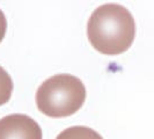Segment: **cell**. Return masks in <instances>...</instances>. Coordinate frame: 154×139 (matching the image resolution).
<instances>
[{
    "label": "cell",
    "mask_w": 154,
    "mask_h": 139,
    "mask_svg": "<svg viewBox=\"0 0 154 139\" xmlns=\"http://www.w3.org/2000/svg\"><path fill=\"white\" fill-rule=\"evenodd\" d=\"M87 36L93 48L103 54L129 50L136 37V22L128 8L118 4L97 7L88 20Z\"/></svg>",
    "instance_id": "obj_1"
},
{
    "label": "cell",
    "mask_w": 154,
    "mask_h": 139,
    "mask_svg": "<svg viewBox=\"0 0 154 139\" xmlns=\"http://www.w3.org/2000/svg\"><path fill=\"white\" fill-rule=\"evenodd\" d=\"M86 100V88L78 77L67 73L52 76L42 82L36 92L38 110L52 118L75 114Z\"/></svg>",
    "instance_id": "obj_2"
},
{
    "label": "cell",
    "mask_w": 154,
    "mask_h": 139,
    "mask_svg": "<svg viewBox=\"0 0 154 139\" xmlns=\"http://www.w3.org/2000/svg\"><path fill=\"white\" fill-rule=\"evenodd\" d=\"M42 129L31 117L12 114L0 119V139H42Z\"/></svg>",
    "instance_id": "obj_3"
},
{
    "label": "cell",
    "mask_w": 154,
    "mask_h": 139,
    "mask_svg": "<svg viewBox=\"0 0 154 139\" xmlns=\"http://www.w3.org/2000/svg\"><path fill=\"white\" fill-rule=\"evenodd\" d=\"M56 139H103L100 133L91 128L75 125L65 129L62 131Z\"/></svg>",
    "instance_id": "obj_4"
},
{
    "label": "cell",
    "mask_w": 154,
    "mask_h": 139,
    "mask_svg": "<svg viewBox=\"0 0 154 139\" xmlns=\"http://www.w3.org/2000/svg\"><path fill=\"white\" fill-rule=\"evenodd\" d=\"M13 93V80L6 70L0 66V106L7 103Z\"/></svg>",
    "instance_id": "obj_5"
},
{
    "label": "cell",
    "mask_w": 154,
    "mask_h": 139,
    "mask_svg": "<svg viewBox=\"0 0 154 139\" xmlns=\"http://www.w3.org/2000/svg\"><path fill=\"white\" fill-rule=\"evenodd\" d=\"M6 30H7V20H6L4 12L0 9V42L5 37Z\"/></svg>",
    "instance_id": "obj_6"
}]
</instances>
